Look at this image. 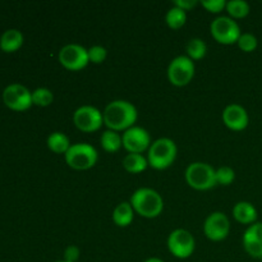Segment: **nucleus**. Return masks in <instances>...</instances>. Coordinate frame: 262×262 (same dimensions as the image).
Returning a JSON list of instances; mask_svg holds the SVG:
<instances>
[{"label": "nucleus", "instance_id": "1", "mask_svg": "<svg viewBox=\"0 0 262 262\" xmlns=\"http://www.w3.org/2000/svg\"><path fill=\"white\" fill-rule=\"evenodd\" d=\"M102 117H104V124L109 129L119 132L135 127L138 112L135 105L127 100H114L106 105L102 112Z\"/></svg>", "mask_w": 262, "mask_h": 262}, {"label": "nucleus", "instance_id": "2", "mask_svg": "<svg viewBox=\"0 0 262 262\" xmlns=\"http://www.w3.org/2000/svg\"><path fill=\"white\" fill-rule=\"evenodd\" d=\"M129 202L135 212H137L141 216L147 217V219L158 217L164 209V201L161 194L148 187H142V188L135 191Z\"/></svg>", "mask_w": 262, "mask_h": 262}, {"label": "nucleus", "instance_id": "3", "mask_svg": "<svg viewBox=\"0 0 262 262\" xmlns=\"http://www.w3.org/2000/svg\"><path fill=\"white\" fill-rule=\"evenodd\" d=\"M177 154H178V148L173 140L168 137L158 138L151 143L150 148H148V165L158 170L169 168L176 161Z\"/></svg>", "mask_w": 262, "mask_h": 262}, {"label": "nucleus", "instance_id": "4", "mask_svg": "<svg viewBox=\"0 0 262 262\" xmlns=\"http://www.w3.org/2000/svg\"><path fill=\"white\" fill-rule=\"evenodd\" d=\"M186 181L197 191H206L216 186V170L210 164L196 161L186 169Z\"/></svg>", "mask_w": 262, "mask_h": 262}, {"label": "nucleus", "instance_id": "5", "mask_svg": "<svg viewBox=\"0 0 262 262\" xmlns=\"http://www.w3.org/2000/svg\"><path fill=\"white\" fill-rule=\"evenodd\" d=\"M64 156H66V163L76 170L91 169L99 159L96 148L86 142L73 143Z\"/></svg>", "mask_w": 262, "mask_h": 262}, {"label": "nucleus", "instance_id": "6", "mask_svg": "<svg viewBox=\"0 0 262 262\" xmlns=\"http://www.w3.org/2000/svg\"><path fill=\"white\" fill-rule=\"evenodd\" d=\"M210 31H211L212 37L219 43H224V45H232L237 42L239 36L242 35L238 23L232 17H227V15H220L215 18L210 26Z\"/></svg>", "mask_w": 262, "mask_h": 262}, {"label": "nucleus", "instance_id": "7", "mask_svg": "<svg viewBox=\"0 0 262 262\" xmlns=\"http://www.w3.org/2000/svg\"><path fill=\"white\" fill-rule=\"evenodd\" d=\"M194 63L187 55H179L170 61L168 67V78L171 84L183 87L192 81L194 76Z\"/></svg>", "mask_w": 262, "mask_h": 262}, {"label": "nucleus", "instance_id": "8", "mask_svg": "<svg viewBox=\"0 0 262 262\" xmlns=\"http://www.w3.org/2000/svg\"><path fill=\"white\" fill-rule=\"evenodd\" d=\"M196 248V241L193 235L186 229H176L168 237L169 252L177 258H188Z\"/></svg>", "mask_w": 262, "mask_h": 262}, {"label": "nucleus", "instance_id": "9", "mask_svg": "<svg viewBox=\"0 0 262 262\" xmlns=\"http://www.w3.org/2000/svg\"><path fill=\"white\" fill-rule=\"evenodd\" d=\"M74 125L82 132H96L104 124L102 113L92 105H82L73 114Z\"/></svg>", "mask_w": 262, "mask_h": 262}, {"label": "nucleus", "instance_id": "10", "mask_svg": "<svg viewBox=\"0 0 262 262\" xmlns=\"http://www.w3.org/2000/svg\"><path fill=\"white\" fill-rule=\"evenodd\" d=\"M58 58L61 66L69 71H81L90 63L87 49L79 43H68L63 46Z\"/></svg>", "mask_w": 262, "mask_h": 262}, {"label": "nucleus", "instance_id": "11", "mask_svg": "<svg viewBox=\"0 0 262 262\" xmlns=\"http://www.w3.org/2000/svg\"><path fill=\"white\" fill-rule=\"evenodd\" d=\"M3 101L9 109L15 112H25L32 104V92L19 83H13L5 87L3 92Z\"/></svg>", "mask_w": 262, "mask_h": 262}, {"label": "nucleus", "instance_id": "12", "mask_svg": "<svg viewBox=\"0 0 262 262\" xmlns=\"http://www.w3.org/2000/svg\"><path fill=\"white\" fill-rule=\"evenodd\" d=\"M230 222L222 211L211 212L204 223V233L210 241L220 242L229 235Z\"/></svg>", "mask_w": 262, "mask_h": 262}, {"label": "nucleus", "instance_id": "13", "mask_svg": "<svg viewBox=\"0 0 262 262\" xmlns=\"http://www.w3.org/2000/svg\"><path fill=\"white\" fill-rule=\"evenodd\" d=\"M123 147L129 154H142L143 151L148 150L151 146V137L150 133L142 127L129 128L124 130L122 135Z\"/></svg>", "mask_w": 262, "mask_h": 262}, {"label": "nucleus", "instance_id": "14", "mask_svg": "<svg viewBox=\"0 0 262 262\" xmlns=\"http://www.w3.org/2000/svg\"><path fill=\"white\" fill-rule=\"evenodd\" d=\"M223 122L228 128L233 130H242L247 128L250 123L248 113L242 105L229 104L223 110Z\"/></svg>", "mask_w": 262, "mask_h": 262}, {"label": "nucleus", "instance_id": "15", "mask_svg": "<svg viewBox=\"0 0 262 262\" xmlns=\"http://www.w3.org/2000/svg\"><path fill=\"white\" fill-rule=\"evenodd\" d=\"M243 247L253 258H262V223H253L243 234Z\"/></svg>", "mask_w": 262, "mask_h": 262}, {"label": "nucleus", "instance_id": "16", "mask_svg": "<svg viewBox=\"0 0 262 262\" xmlns=\"http://www.w3.org/2000/svg\"><path fill=\"white\" fill-rule=\"evenodd\" d=\"M233 216L241 224H253L257 219V210L251 202L241 201L233 207Z\"/></svg>", "mask_w": 262, "mask_h": 262}, {"label": "nucleus", "instance_id": "17", "mask_svg": "<svg viewBox=\"0 0 262 262\" xmlns=\"http://www.w3.org/2000/svg\"><path fill=\"white\" fill-rule=\"evenodd\" d=\"M23 45V35L20 31L12 28L7 30L0 37V49L5 53L17 51Z\"/></svg>", "mask_w": 262, "mask_h": 262}, {"label": "nucleus", "instance_id": "18", "mask_svg": "<svg viewBox=\"0 0 262 262\" xmlns=\"http://www.w3.org/2000/svg\"><path fill=\"white\" fill-rule=\"evenodd\" d=\"M133 217H135V210L130 202H122L113 211V222L120 228L128 227L133 222Z\"/></svg>", "mask_w": 262, "mask_h": 262}, {"label": "nucleus", "instance_id": "19", "mask_svg": "<svg viewBox=\"0 0 262 262\" xmlns=\"http://www.w3.org/2000/svg\"><path fill=\"white\" fill-rule=\"evenodd\" d=\"M148 166V161L142 154H127L123 159V168L132 174L142 173Z\"/></svg>", "mask_w": 262, "mask_h": 262}, {"label": "nucleus", "instance_id": "20", "mask_svg": "<svg viewBox=\"0 0 262 262\" xmlns=\"http://www.w3.org/2000/svg\"><path fill=\"white\" fill-rule=\"evenodd\" d=\"M46 143H48V147L50 148L53 152L64 154V155H66V152L72 146L68 136L63 132H53L48 137Z\"/></svg>", "mask_w": 262, "mask_h": 262}, {"label": "nucleus", "instance_id": "21", "mask_svg": "<svg viewBox=\"0 0 262 262\" xmlns=\"http://www.w3.org/2000/svg\"><path fill=\"white\" fill-rule=\"evenodd\" d=\"M100 143H101L102 148H104L106 152H117V151L123 146L122 136L118 132H115V130L107 129L101 133Z\"/></svg>", "mask_w": 262, "mask_h": 262}, {"label": "nucleus", "instance_id": "22", "mask_svg": "<svg viewBox=\"0 0 262 262\" xmlns=\"http://www.w3.org/2000/svg\"><path fill=\"white\" fill-rule=\"evenodd\" d=\"M165 20L170 28H173V30H179L182 26H184V23H186L187 20L186 10L173 5V7L166 12Z\"/></svg>", "mask_w": 262, "mask_h": 262}, {"label": "nucleus", "instance_id": "23", "mask_svg": "<svg viewBox=\"0 0 262 262\" xmlns=\"http://www.w3.org/2000/svg\"><path fill=\"white\" fill-rule=\"evenodd\" d=\"M187 56L192 60H199L202 59L207 53V45L204 40L199 37H194L188 41L187 43Z\"/></svg>", "mask_w": 262, "mask_h": 262}, {"label": "nucleus", "instance_id": "24", "mask_svg": "<svg viewBox=\"0 0 262 262\" xmlns=\"http://www.w3.org/2000/svg\"><path fill=\"white\" fill-rule=\"evenodd\" d=\"M227 12L233 18H243L250 13V4L245 0H230L227 2Z\"/></svg>", "mask_w": 262, "mask_h": 262}, {"label": "nucleus", "instance_id": "25", "mask_svg": "<svg viewBox=\"0 0 262 262\" xmlns=\"http://www.w3.org/2000/svg\"><path fill=\"white\" fill-rule=\"evenodd\" d=\"M54 101V95L46 87H38L32 92V104L37 106H49Z\"/></svg>", "mask_w": 262, "mask_h": 262}, {"label": "nucleus", "instance_id": "26", "mask_svg": "<svg viewBox=\"0 0 262 262\" xmlns=\"http://www.w3.org/2000/svg\"><path fill=\"white\" fill-rule=\"evenodd\" d=\"M237 43L238 46H239L241 50L246 51V53H251V51H253L256 48H257L258 41H257V37H256L253 33L246 32L239 36Z\"/></svg>", "mask_w": 262, "mask_h": 262}, {"label": "nucleus", "instance_id": "27", "mask_svg": "<svg viewBox=\"0 0 262 262\" xmlns=\"http://www.w3.org/2000/svg\"><path fill=\"white\" fill-rule=\"evenodd\" d=\"M235 179V171L230 166H220L216 169V183L222 186H229Z\"/></svg>", "mask_w": 262, "mask_h": 262}, {"label": "nucleus", "instance_id": "28", "mask_svg": "<svg viewBox=\"0 0 262 262\" xmlns=\"http://www.w3.org/2000/svg\"><path fill=\"white\" fill-rule=\"evenodd\" d=\"M89 53V60L94 64L104 63L107 56V50L101 45H94L90 49H87Z\"/></svg>", "mask_w": 262, "mask_h": 262}, {"label": "nucleus", "instance_id": "29", "mask_svg": "<svg viewBox=\"0 0 262 262\" xmlns=\"http://www.w3.org/2000/svg\"><path fill=\"white\" fill-rule=\"evenodd\" d=\"M201 5L210 13H219L227 7L225 0H202Z\"/></svg>", "mask_w": 262, "mask_h": 262}, {"label": "nucleus", "instance_id": "30", "mask_svg": "<svg viewBox=\"0 0 262 262\" xmlns=\"http://www.w3.org/2000/svg\"><path fill=\"white\" fill-rule=\"evenodd\" d=\"M81 255V251L77 246H68L64 251V260L69 262H77Z\"/></svg>", "mask_w": 262, "mask_h": 262}, {"label": "nucleus", "instance_id": "31", "mask_svg": "<svg viewBox=\"0 0 262 262\" xmlns=\"http://www.w3.org/2000/svg\"><path fill=\"white\" fill-rule=\"evenodd\" d=\"M199 4V2L197 0H176V2L173 3V5H176V7L181 8V9L183 10H189L192 9V8H194L196 5Z\"/></svg>", "mask_w": 262, "mask_h": 262}, {"label": "nucleus", "instance_id": "32", "mask_svg": "<svg viewBox=\"0 0 262 262\" xmlns=\"http://www.w3.org/2000/svg\"><path fill=\"white\" fill-rule=\"evenodd\" d=\"M145 262H165V261H163L161 258H158V257H150V258H147Z\"/></svg>", "mask_w": 262, "mask_h": 262}, {"label": "nucleus", "instance_id": "33", "mask_svg": "<svg viewBox=\"0 0 262 262\" xmlns=\"http://www.w3.org/2000/svg\"><path fill=\"white\" fill-rule=\"evenodd\" d=\"M55 262H69V261H66V260H59V261H55Z\"/></svg>", "mask_w": 262, "mask_h": 262}]
</instances>
